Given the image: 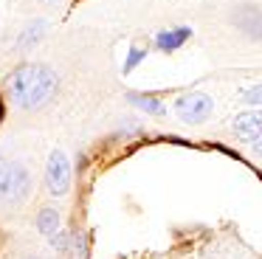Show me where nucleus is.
<instances>
[{
	"label": "nucleus",
	"instance_id": "obj_1",
	"mask_svg": "<svg viewBox=\"0 0 262 259\" xmlns=\"http://www.w3.org/2000/svg\"><path fill=\"white\" fill-rule=\"evenodd\" d=\"M57 90H59L57 73L48 65H40V62L17 65L6 76V96L12 99L14 107H20L26 113L46 107L57 96Z\"/></svg>",
	"mask_w": 262,
	"mask_h": 259
},
{
	"label": "nucleus",
	"instance_id": "obj_2",
	"mask_svg": "<svg viewBox=\"0 0 262 259\" xmlns=\"http://www.w3.org/2000/svg\"><path fill=\"white\" fill-rule=\"evenodd\" d=\"M34 189L31 169L20 161H0V206H23Z\"/></svg>",
	"mask_w": 262,
	"mask_h": 259
},
{
	"label": "nucleus",
	"instance_id": "obj_3",
	"mask_svg": "<svg viewBox=\"0 0 262 259\" xmlns=\"http://www.w3.org/2000/svg\"><path fill=\"white\" fill-rule=\"evenodd\" d=\"M71 183H74V166H71L68 152L54 149L51 155H48V163H46V189H48V195L65 197L71 191Z\"/></svg>",
	"mask_w": 262,
	"mask_h": 259
},
{
	"label": "nucleus",
	"instance_id": "obj_4",
	"mask_svg": "<svg viewBox=\"0 0 262 259\" xmlns=\"http://www.w3.org/2000/svg\"><path fill=\"white\" fill-rule=\"evenodd\" d=\"M214 110V101L206 93H183L175 99V113L183 124H203Z\"/></svg>",
	"mask_w": 262,
	"mask_h": 259
},
{
	"label": "nucleus",
	"instance_id": "obj_5",
	"mask_svg": "<svg viewBox=\"0 0 262 259\" xmlns=\"http://www.w3.org/2000/svg\"><path fill=\"white\" fill-rule=\"evenodd\" d=\"M231 127H234V133H237V138H243V141H248V144H251V141L262 133V110L239 113V116L231 121Z\"/></svg>",
	"mask_w": 262,
	"mask_h": 259
},
{
	"label": "nucleus",
	"instance_id": "obj_6",
	"mask_svg": "<svg viewBox=\"0 0 262 259\" xmlns=\"http://www.w3.org/2000/svg\"><path fill=\"white\" fill-rule=\"evenodd\" d=\"M192 37V28L189 26H175V28H164V31L155 34V48L169 54V51H178L186 39Z\"/></svg>",
	"mask_w": 262,
	"mask_h": 259
},
{
	"label": "nucleus",
	"instance_id": "obj_7",
	"mask_svg": "<svg viewBox=\"0 0 262 259\" xmlns=\"http://www.w3.org/2000/svg\"><path fill=\"white\" fill-rule=\"evenodd\" d=\"M234 23H237V28L245 31L251 39H262V9H256V6H245V9L237 11Z\"/></svg>",
	"mask_w": 262,
	"mask_h": 259
},
{
	"label": "nucleus",
	"instance_id": "obj_8",
	"mask_svg": "<svg viewBox=\"0 0 262 259\" xmlns=\"http://www.w3.org/2000/svg\"><path fill=\"white\" fill-rule=\"evenodd\" d=\"M48 34V20H31L23 26V31L17 34V48H34L42 42V37Z\"/></svg>",
	"mask_w": 262,
	"mask_h": 259
},
{
	"label": "nucleus",
	"instance_id": "obj_9",
	"mask_svg": "<svg viewBox=\"0 0 262 259\" xmlns=\"http://www.w3.org/2000/svg\"><path fill=\"white\" fill-rule=\"evenodd\" d=\"M59 225H62V217H59V211L54 206H46V208L37 211V231H40L42 236L51 240V236L59 231Z\"/></svg>",
	"mask_w": 262,
	"mask_h": 259
},
{
	"label": "nucleus",
	"instance_id": "obj_10",
	"mask_svg": "<svg viewBox=\"0 0 262 259\" xmlns=\"http://www.w3.org/2000/svg\"><path fill=\"white\" fill-rule=\"evenodd\" d=\"M127 99H130L133 107H138V110L149 113V116H164L166 107L161 99H155V96H147V93H127Z\"/></svg>",
	"mask_w": 262,
	"mask_h": 259
},
{
	"label": "nucleus",
	"instance_id": "obj_11",
	"mask_svg": "<svg viewBox=\"0 0 262 259\" xmlns=\"http://www.w3.org/2000/svg\"><path fill=\"white\" fill-rule=\"evenodd\" d=\"M144 56H147V51H144V48H138V45H133V48H130V54H127V62H124V73H130L133 68H138V62H141Z\"/></svg>",
	"mask_w": 262,
	"mask_h": 259
},
{
	"label": "nucleus",
	"instance_id": "obj_12",
	"mask_svg": "<svg viewBox=\"0 0 262 259\" xmlns=\"http://www.w3.org/2000/svg\"><path fill=\"white\" fill-rule=\"evenodd\" d=\"M71 240H74V234H68V231L59 228L57 234L51 236V245L57 248V251H71Z\"/></svg>",
	"mask_w": 262,
	"mask_h": 259
},
{
	"label": "nucleus",
	"instance_id": "obj_13",
	"mask_svg": "<svg viewBox=\"0 0 262 259\" xmlns=\"http://www.w3.org/2000/svg\"><path fill=\"white\" fill-rule=\"evenodd\" d=\"M243 101L245 104H262V82L248 88V90H243Z\"/></svg>",
	"mask_w": 262,
	"mask_h": 259
},
{
	"label": "nucleus",
	"instance_id": "obj_14",
	"mask_svg": "<svg viewBox=\"0 0 262 259\" xmlns=\"http://www.w3.org/2000/svg\"><path fill=\"white\" fill-rule=\"evenodd\" d=\"M251 149H254V152H256V155H259V158H262V133H259V135H256V138H254V141H251Z\"/></svg>",
	"mask_w": 262,
	"mask_h": 259
},
{
	"label": "nucleus",
	"instance_id": "obj_15",
	"mask_svg": "<svg viewBox=\"0 0 262 259\" xmlns=\"http://www.w3.org/2000/svg\"><path fill=\"white\" fill-rule=\"evenodd\" d=\"M29 259H37V256H29Z\"/></svg>",
	"mask_w": 262,
	"mask_h": 259
},
{
	"label": "nucleus",
	"instance_id": "obj_16",
	"mask_svg": "<svg viewBox=\"0 0 262 259\" xmlns=\"http://www.w3.org/2000/svg\"><path fill=\"white\" fill-rule=\"evenodd\" d=\"M46 3H51V0H46Z\"/></svg>",
	"mask_w": 262,
	"mask_h": 259
}]
</instances>
